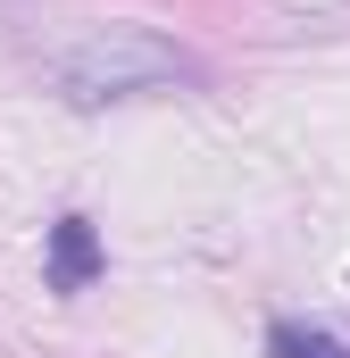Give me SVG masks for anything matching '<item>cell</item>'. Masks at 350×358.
Here are the masks:
<instances>
[{
	"label": "cell",
	"mask_w": 350,
	"mask_h": 358,
	"mask_svg": "<svg viewBox=\"0 0 350 358\" xmlns=\"http://www.w3.org/2000/svg\"><path fill=\"white\" fill-rule=\"evenodd\" d=\"M100 267H108V250H100V234H92L84 208H67L59 225H50V292H92L100 283Z\"/></svg>",
	"instance_id": "7a4b0ae2"
},
{
	"label": "cell",
	"mask_w": 350,
	"mask_h": 358,
	"mask_svg": "<svg viewBox=\"0 0 350 358\" xmlns=\"http://www.w3.org/2000/svg\"><path fill=\"white\" fill-rule=\"evenodd\" d=\"M59 84H67L76 108H100V100H142V92H167V84H200V59L175 50L150 25H92L59 59Z\"/></svg>",
	"instance_id": "6da1fadb"
},
{
	"label": "cell",
	"mask_w": 350,
	"mask_h": 358,
	"mask_svg": "<svg viewBox=\"0 0 350 358\" xmlns=\"http://www.w3.org/2000/svg\"><path fill=\"white\" fill-rule=\"evenodd\" d=\"M267 350L275 358H350L326 325H300V317H275V325H267Z\"/></svg>",
	"instance_id": "3957f363"
}]
</instances>
